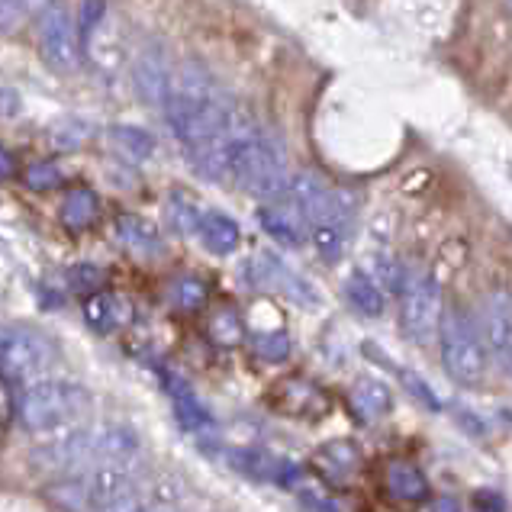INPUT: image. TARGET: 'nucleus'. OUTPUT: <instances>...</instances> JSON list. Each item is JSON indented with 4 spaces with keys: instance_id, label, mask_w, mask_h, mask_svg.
Instances as JSON below:
<instances>
[{
    "instance_id": "obj_39",
    "label": "nucleus",
    "mask_w": 512,
    "mask_h": 512,
    "mask_svg": "<svg viewBox=\"0 0 512 512\" xmlns=\"http://www.w3.org/2000/svg\"><path fill=\"white\" fill-rule=\"evenodd\" d=\"M10 174H13V158L4 145H0V178H10Z\"/></svg>"
},
{
    "instance_id": "obj_27",
    "label": "nucleus",
    "mask_w": 512,
    "mask_h": 512,
    "mask_svg": "<svg viewBox=\"0 0 512 512\" xmlns=\"http://www.w3.org/2000/svg\"><path fill=\"white\" fill-rule=\"evenodd\" d=\"M87 139H91V126L84 120H65V123L52 126V145L62 152L78 149V145H84Z\"/></svg>"
},
{
    "instance_id": "obj_25",
    "label": "nucleus",
    "mask_w": 512,
    "mask_h": 512,
    "mask_svg": "<svg viewBox=\"0 0 512 512\" xmlns=\"http://www.w3.org/2000/svg\"><path fill=\"white\" fill-rule=\"evenodd\" d=\"M78 36H81V49H87L97 36V29L107 20V0H81L78 4Z\"/></svg>"
},
{
    "instance_id": "obj_5",
    "label": "nucleus",
    "mask_w": 512,
    "mask_h": 512,
    "mask_svg": "<svg viewBox=\"0 0 512 512\" xmlns=\"http://www.w3.org/2000/svg\"><path fill=\"white\" fill-rule=\"evenodd\" d=\"M55 364V345L36 329L0 326V374L13 380H33Z\"/></svg>"
},
{
    "instance_id": "obj_6",
    "label": "nucleus",
    "mask_w": 512,
    "mask_h": 512,
    "mask_svg": "<svg viewBox=\"0 0 512 512\" xmlns=\"http://www.w3.org/2000/svg\"><path fill=\"white\" fill-rule=\"evenodd\" d=\"M33 461L42 471H62V474H84V471H91V467H100L94 432L78 429V432L55 438V442L39 445L33 451Z\"/></svg>"
},
{
    "instance_id": "obj_18",
    "label": "nucleus",
    "mask_w": 512,
    "mask_h": 512,
    "mask_svg": "<svg viewBox=\"0 0 512 512\" xmlns=\"http://www.w3.org/2000/svg\"><path fill=\"white\" fill-rule=\"evenodd\" d=\"M116 239H120L129 252H136V255H158L165 248L162 236H158V229L149 223V219L133 216V213L116 219Z\"/></svg>"
},
{
    "instance_id": "obj_24",
    "label": "nucleus",
    "mask_w": 512,
    "mask_h": 512,
    "mask_svg": "<svg viewBox=\"0 0 512 512\" xmlns=\"http://www.w3.org/2000/svg\"><path fill=\"white\" fill-rule=\"evenodd\" d=\"M84 313H87V323H91L97 332H113L123 323V306L110 294H94L84 303Z\"/></svg>"
},
{
    "instance_id": "obj_16",
    "label": "nucleus",
    "mask_w": 512,
    "mask_h": 512,
    "mask_svg": "<svg viewBox=\"0 0 512 512\" xmlns=\"http://www.w3.org/2000/svg\"><path fill=\"white\" fill-rule=\"evenodd\" d=\"M348 242H351V223H345V219L323 216L310 226V245L319 255V261H326V265H335L345 255Z\"/></svg>"
},
{
    "instance_id": "obj_34",
    "label": "nucleus",
    "mask_w": 512,
    "mask_h": 512,
    "mask_svg": "<svg viewBox=\"0 0 512 512\" xmlns=\"http://www.w3.org/2000/svg\"><path fill=\"white\" fill-rule=\"evenodd\" d=\"M297 490H300L303 506L310 509V512H342V506L335 503L329 493H323V490H303V487H297Z\"/></svg>"
},
{
    "instance_id": "obj_42",
    "label": "nucleus",
    "mask_w": 512,
    "mask_h": 512,
    "mask_svg": "<svg viewBox=\"0 0 512 512\" xmlns=\"http://www.w3.org/2000/svg\"><path fill=\"white\" fill-rule=\"evenodd\" d=\"M152 512H174V509H152Z\"/></svg>"
},
{
    "instance_id": "obj_23",
    "label": "nucleus",
    "mask_w": 512,
    "mask_h": 512,
    "mask_svg": "<svg viewBox=\"0 0 512 512\" xmlns=\"http://www.w3.org/2000/svg\"><path fill=\"white\" fill-rule=\"evenodd\" d=\"M168 223L171 229L178 232V236H200V223H203V210L197 207L194 200H190L187 194H181V190H174V194L168 197Z\"/></svg>"
},
{
    "instance_id": "obj_8",
    "label": "nucleus",
    "mask_w": 512,
    "mask_h": 512,
    "mask_svg": "<svg viewBox=\"0 0 512 512\" xmlns=\"http://www.w3.org/2000/svg\"><path fill=\"white\" fill-rule=\"evenodd\" d=\"M171 78H174V71L168 65L162 46H145L136 55V62H133V87H136V94H139L142 104L165 110L168 94H171Z\"/></svg>"
},
{
    "instance_id": "obj_20",
    "label": "nucleus",
    "mask_w": 512,
    "mask_h": 512,
    "mask_svg": "<svg viewBox=\"0 0 512 512\" xmlns=\"http://www.w3.org/2000/svg\"><path fill=\"white\" fill-rule=\"evenodd\" d=\"M345 297L348 303L355 306V310L361 316H384L387 310V300H384V290H380V284L374 281L371 274H364V271H351L348 274V281H345Z\"/></svg>"
},
{
    "instance_id": "obj_26",
    "label": "nucleus",
    "mask_w": 512,
    "mask_h": 512,
    "mask_svg": "<svg viewBox=\"0 0 512 512\" xmlns=\"http://www.w3.org/2000/svg\"><path fill=\"white\" fill-rule=\"evenodd\" d=\"M316 461L323 464V467H332V477H345V474L355 471L358 451H355V445H348V442H329L316 455Z\"/></svg>"
},
{
    "instance_id": "obj_36",
    "label": "nucleus",
    "mask_w": 512,
    "mask_h": 512,
    "mask_svg": "<svg viewBox=\"0 0 512 512\" xmlns=\"http://www.w3.org/2000/svg\"><path fill=\"white\" fill-rule=\"evenodd\" d=\"M23 20V4L20 0H0V33H13Z\"/></svg>"
},
{
    "instance_id": "obj_1",
    "label": "nucleus",
    "mask_w": 512,
    "mask_h": 512,
    "mask_svg": "<svg viewBox=\"0 0 512 512\" xmlns=\"http://www.w3.org/2000/svg\"><path fill=\"white\" fill-rule=\"evenodd\" d=\"M91 413V393L71 380H36L17 400V416L26 429L52 432Z\"/></svg>"
},
{
    "instance_id": "obj_9",
    "label": "nucleus",
    "mask_w": 512,
    "mask_h": 512,
    "mask_svg": "<svg viewBox=\"0 0 512 512\" xmlns=\"http://www.w3.org/2000/svg\"><path fill=\"white\" fill-rule=\"evenodd\" d=\"M332 190L323 178H319L316 171H294V178H290V187H287V197L284 203H290L306 223H316V219H323L329 213V203H332Z\"/></svg>"
},
{
    "instance_id": "obj_13",
    "label": "nucleus",
    "mask_w": 512,
    "mask_h": 512,
    "mask_svg": "<svg viewBox=\"0 0 512 512\" xmlns=\"http://www.w3.org/2000/svg\"><path fill=\"white\" fill-rule=\"evenodd\" d=\"M348 403H351V413L358 416V422H377L393 409V393L384 380L358 377L355 384H351Z\"/></svg>"
},
{
    "instance_id": "obj_38",
    "label": "nucleus",
    "mask_w": 512,
    "mask_h": 512,
    "mask_svg": "<svg viewBox=\"0 0 512 512\" xmlns=\"http://www.w3.org/2000/svg\"><path fill=\"white\" fill-rule=\"evenodd\" d=\"M0 113H17V97H13L10 91H0Z\"/></svg>"
},
{
    "instance_id": "obj_17",
    "label": "nucleus",
    "mask_w": 512,
    "mask_h": 512,
    "mask_svg": "<svg viewBox=\"0 0 512 512\" xmlns=\"http://www.w3.org/2000/svg\"><path fill=\"white\" fill-rule=\"evenodd\" d=\"M168 393H171V400H174V409H178V422L187 432H207V429H213L210 409L197 400V393L190 390L184 380L168 377Z\"/></svg>"
},
{
    "instance_id": "obj_11",
    "label": "nucleus",
    "mask_w": 512,
    "mask_h": 512,
    "mask_svg": "<svg viewBox=\"0 0 512 512\" xmlns=\"http://www.w3.org/2000/svg\"><path fill=\"white\" fill-rule=\"evenodd\" d=\"M252 274H255V284L258 287H268V290H281V294H290L300 303H316V294L310 290V284L297 277L277 255L271 252H261L252 261Z\"/></svg>"
},
{
    "instance_id": "obj_40",
    "label": "nucleus",
    "mask_w": 512,
    "mask_h": 512,
    "mask_svg": "<svg viewBox=\"0 0 512 512\" xmlns=\"http://www.w3.org/2000/svg\"><path fill=\"white\" fill-rule=\"evenodd\" d=\"M432 512H461V506L451 500V496H442V500L432 506Z\"/></svg>"
},
{
    "instance_id": "obj_7",
    "label": "nucleus",
    "mask_w": 512,
    "mask_h": 512,
    "mask_svg": "<svg viewBox=\"0 0 512 512\" xmlns=\"http://www.w3.org/2000/svg\"><path fill=\"white\" fill-rule=\"evenodd\" d=\"M477 332L487 351H493L512 371V294L490 290L477 306Z\"/></svg>"
},
{
    "instance_id": "obj_4",
    "label": "nucleus",
    "mask_w": 512,
    "mask_h": 512,
    "mask_svg": "<svg viewBox=\"0 0 512 512\" xmlns=\"http://www.w3.org/2000/svg\"><path fill=\"white\" fill-rule=\"evenodd\" d=\"M39 55L58 75H71L81 65V36H78V20L71 17L68 4L55 0L39 13Z\"/></svg>"
},
{
    "instance_id": "obj_12",
    "label": "nucleus",
    "mask_w": 512,
    "mask_h": 512,
    "mask_svg": "<svg viewBox=\"0 0 512 512\" xmlns=\"http://www.w3.org/2000/svg\"><path fill=\"white\" fill-rule=\"evenodd\" d=\"M274 400L281 406V413L297 416V419H319L329 409L326 393L303 377H290L284 384H277Z\"/></svg>"
},
{
    "instance_id": "obj_28",
    "label": "nucleus",
    "mask_w": 512,
    "mask_h": 512,
    "mask_svg": "<svg viewBox=\"0 0 512 512\" xmlns=\"http://www.w3.org/2000/svg\"><path fill=\"white\" fill-rule=\"evenodd\" d=\"M210 335L219 342V345H239L242 342V319L232 313V310H219L213 319H210Z\"/></svg>"
},
{
    "instance_id": "obj_2",
    "label": "nucleus",
    "mask_w": 512,
    "mask_h": 512,
    "mask_svg": "<svg viewBox=\"0 0 512 512\" xmlns=\"http://www.w3.org/2000/svg\"><path fill=\"white\" fill-rule=\"evenodd\" d=\"M438 345H442V361L448 377L461 387H474L487 374V348L480 342L477 323L458 306H448L438 329Z\"/></svg>"
},
{
    "instance_id": "obj_3",
    "label": "nucleus",
    "mask_w": 512,
    "mask_h": 512,
    "mask_svg": "<svg viewBox=\"0 0 512 512\" xmlns=\"http://www.w3.org/2000/svg\"><path fill=\"white\" fill-rule=\"evenodd\" d=\"M445 303L442 290L426 274H409L400 290V329L409 342L429 345L442 329Z\"/></svg>"
},
{
    "instance_id": "obj_21",
    "label": "nucleus",
    "mask_w": 512,
    "mask_h": 512,
    "mask_svg": "<svg viewBox=\"0 0 512 512\" xmlns=\"http://www.w3.org/2000/svg\"><path fill=\"white\" fill-rule=\"evenodd\" d=\"M110 142L116 145V152L129 158V162H145V158L155 155V136L145 133L142 126L116 123L110 126Z\"/></svg>"
},
{
    "instance_id": "obj_31",
    "label": "nucleus",
    "mask_w": 512,
    "mask_h": 512,
    "mask_svg": "<svg viewBox=\"0 0 512 512\" xmlns=\"http://www.w3.org/2000/svg\"><path fill=\"white\" fill-rule=\"evenodd\" d=\"M26 184L33 190H52L62 184V171H58V165H52V162H36L26 168Z\"/></svg>"
},
{
    "instance_id": "obj_14",
    "label": "nucleus",
    "mask_w": 512,
    "mask_h": 512,
    "mask_svg": "<svg viewBox=\"0 0 512 512\" xmlns=\"http://www.w3.org/2000/svg\"><path fill=\"white\" fill-rule=\"evenodd\" d=\"M384 487L387 493L393 496V500L400 503H409V506H419L429 500V480L426 474L419 471L416 464L409 461H390L387 471H384Z\"/></svg>"
},
{
    "instance_id": "obj_32",
    "label": "nucleus",
    "mask_w": 512,
    "mask_h": 512,
    "mask_svg": "<svg viewBox=\"0 0 512 512\" xmlns=\"http://www.w3.org/2000/svg\"><path fill=\"white\" fill-rule=\"evenodd\" d=\"M68 277L78 290H97L100 284H104V271L94 268V265H75L68 271Z\"/></svg>"
},
{
    "instance_id": "obj_15",
    "label": "nucleus",
    "mask_w": 512,
    "mask_h": 512,
    "mask_svg": "<svg viewBox=\"0 0 512 512\" xmlns=\"http://www.w3.org/2000/svg\"><path fill=\"white\" fill-rule=\"evenodd\" d=\"M94 442H97V461L100 464H123V467H133V461L139 458V438L133 429L126 426H107L94 432Z\"/></svg>"
},
{
    "instance_id": "obj_19",
    "label": "nucleus",
    "mask_w": 512,
    "mask_h": 512,
    "mask_svg": "<svg viewBox=\"0 0 512 512\" xmlns=\"http://www.w3.org/2000/svg\"><path fill=\"white\" fill-rule=\"evenodd\" d=\"M200 239H203V245L210 248V252H216V255H232L239 248V242H242V229H239V223L232 216L210 210V213H203Z\"/></svg>"
},
{
    "instance_id": "obj_30",
    "label": "nucleus",
    "mask_w": 512,
    "mask_h": 512,
    "mask_svg": "<svg viewBox=\"0 0 512 512\" xmlns=\"http://www.w3.org/2000/svg\"><path fill=\"white\" fill-rule=\"evenodd\" d=\"M290 335L284 332V329H277V332H261V335H255V351L265 361H287V355H290Z\"/></svg>"
},
{
    "instance_id": "obj_33",
    "label": "nucleus",
    "mask_w": 512,
    "mask_h": 512,
    "mask_svg": "<svg viewBox=\"0 0 512 512\" xmlns=\"http://www.w3.org/2000/svg\"><path fill=\"white\" fill-rule=\"evenodd\" d=\"M97 512H152V503L145 500L139 490H133V493L120 496V500L107 503L104 509H97Z\"/></svg>"
},
{
    "instance_id": "obj_29",
    "label": "nucleus",
    "mask_w": 512,
    "mask_h": 512,
    "mask_svg": "<svg viewBox=\"0 0 512 512\" xmlns=\"http://www.w3.org/2000/svg\"><path fill=\"white\" fill-rule=\"evenodd\" d=\"M171 300L174 306H181V310H200L203 300H207V287L197 277H181L178 284L171 287Z\"/></svg>"
},
{
    "instance_id": "obj_10",
    "label": "nucleus",
    "mask_w": 512,
    "mask_h": 512,
    "mask_svg": "<svg viewBox=\"0 0 512 512\" xmlns=\"http://www.w3.org/2000/svg\"><path fill=\"white\" fill-rule=\"evenodd\" d=\"M258 226L284 248H300L306 239H310V223H306V219L284 200L265 203V207L258 210Z\"/></svg>"
},
{
    "instance_id": "obj_41",
    "label": "nucleus",
    "mask_w": 512,
    "mask_h": 512,
    "mask_svg": "<svg viewBox=\"0 0 512 512\" xmlns=\"http://www.w3.org/2000/svg\"><path fill=\"white\" fill-rule=\"evenodd\" d=\"M503 7H506V10L512 13V0H503Z\"/></svg>"
},
{
    "instance_id": "obj_22",
    "label": "nucleus",
    "mask_w": 512,
    "mask_h": 512,
    "mask_svg": "<svg viewBox=\"0 0 512 512\" xmlns=\"http://www.w3.org/2000/svg\"><path fill=\"white\" fill-rule=\"evenodd\" d=\"M97 213H100V200L91 187H75L62 203V223L71 232L87 229L97 219Z\"/></svg>"
},
{
    "instance_id": "obj_35",
    "label": "nucleus",
    "mask_w": 512,
    "mask_h": 512,
    "mask_svg": "<svg viewBox=\"0 0 512 512\" xmlns=\"http://www.w3.org/2000/svg\"><path fill=\"white\" fill-rule=\"evenodd\" d=\"M471 512H506V500L496 490H477L471 496Z\"/></svg>"
},
{
    "instance_id": "obj_37",
    "label": "nucleus",
    "mask_w": 512,
    "mask_h": 512,
    "mask_svg": "<svg viewBox=\"0 0 512 512\" xmlns=\"http://www.w3.org/2000/svg\"><path fill=\"white\" fill-rule=\"evenodd\" d=\"M20 4H23V17H39V13L49 4H55V0H20Z\"/></svg>"
}]
</instances>
